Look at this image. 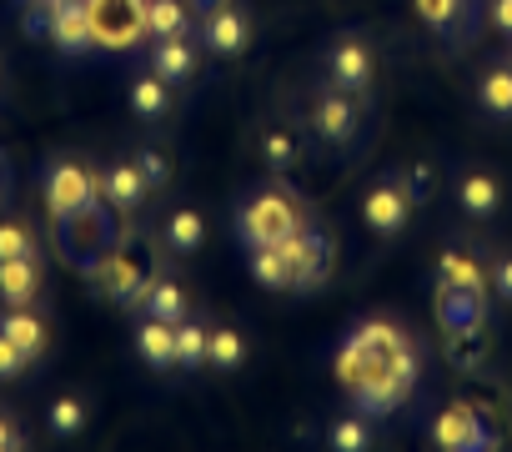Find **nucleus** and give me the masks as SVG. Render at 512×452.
I'll return each mask as SVG.
<instances>
[{"mask_svg": "<svg viewBox=\"0 0 512 452\" xmlns=\"http://www.w3.org/2000/svg\"><path fill=\"white\" fill-rule=\"evenodd\" d=\"M51 226H56V252L81 277H91L111 252H121V226L111 221V201H96V206L71 211V216H51Z\"/></svg>", "mask_w": 512, "mask_h": 452, "instance_id": "obj_1", "label": "nucleus"}, {"mask_svg": "<svg viewBox=\"0 0 512 452\" xmlns=\"http://www.w3.org/2000/svg\"><path fill=\"white\" fill-rule=\"evenodd\" d=\"M302 221H307V216H302L297 196H292L282 181H272V186L251 191V196L236 206V242H241L246 252L277 247V242H287V237L297 232Z\"/></svg>", "mask_w": 512, "mask_h": 452, "instance_id": "obj_2", "label": "nucleus"}, {"mask_svg": "<svg viewBox=\"0 0 512 452\" xmlns=\"http://www.w3.org/2000/svg\"><path fill=\"white\" fill-rule=\"evenodd\" d=\"M41 196H46V211L51 216H71V211H86L101 196V171H91L81 156H51L41 166Z\"/></svg>", "mask_w": 512, "mask_h": 452, "instance_id": "obj_3", "label": "nucleus"}, {"mask_svg": "<svg viewBox=\"0 0 512 452\" xmlns=\"http://www.w3.org/2000/svg\"><path fill=\"white\" fill-rule=\"evenodd\" d=\"M282 257L292 262V292H322L332 282V267H337V242L327 226L317 221H302L287 242H277Z\"/></svg>", "mask_w": 512, "mask_h": 452, "instance_id": "obj_4", "label": "nucleus"}, {"mask_svg": "<svg viewBox=\"0 0 512 452\" xmlns=\"http://www.w3.org/2000/svg\"><path fill=\"white\" fill-rule=\"evenodd\" d=\"M96 51H131L146 36V0H86Z\"/></svg>", "mask_w": 512, "mask_h": 452, "instance_id": "obj_5", "label": "nucleus"}, {"mask_svg": "<svg viewBox=\"0 0 512 452\" xmlns=\"http://www.w3.org/2000/svg\"><path fill=\"white\" fill-rule=\"evenodd\" d=\"M312 126L332 151H352V141L362 136V101L327 81V91L312 96Z\"/></svg>", "mask_w": 512, "mask_h": 452, "instance_id": "obj_6", "label": "nucleus"}, {"mask_svg": "<svg viewBox=\"0 0 512 452\" xmlns=\"http://www.w3.org/2000/svg\"><path fill=\"white\" fill-rule=\"evenodd\" d=\"M322 71H327V81L332 86H342V91H352L357 101L372 91V76H377V61H372V46L362 41V36H337L332 46H327V56H322Z\"/></svg>", "mask_w": 512, "mask_h": 452, "instance_id": "obj_7", "label": "nucleus"}, {"mask_svg": "<svg viewBox=\"0 0 512 452\" xmlns=\"http://www.w3.org/2000/svg\"><path fill=\"white\" fill-rule=\"evenodd\" d=\"M432 442L442 452H477V447H497V432H487V422L472 402H447L432 417Z\"/></svg>", "mask_w": 512, "mask_h": 452, "instance_id": "obj_8", "label": "nucleus"}, {"mask_svg": "<svg viewBox=\"0 0 512 452\" xmlns=\"http://www.w3.org/2000/svg\"><path fill=\"white\" fill-rule=\"evenodd\" d=\"M362 221L372 226L377 237H387V242L407 232V221H412V201H407V191H402L397 171H392V176H382V181L362 196Z\"/></svg>", "mask_w": 512, "mask_h": 452, "instance_id": "obj_9", "label": "nucleus"}, {"mask_svg": "<svg viewBox=\"0 0 512 452\" xmlns=\"http://www.w3.org/2000/svg\"><path fill=\"white\" fill-rule=\"evenodd\" d=\"M196 31H201V46L211 56H226V61H236L251 46V16L241 6H231V0H226V6H216V11H201Z\"/></svg>", "mask_w": 512, "mask_h": 452, "instance_id": "obj_10", "label": "nucleus"}, {"mask_svg": "<svg viewBox=\"0 0 512 452\" xmlns=\"http://www.w3.org/2000/svg\"><path fill=\"white\" fill-rule=\"evenodd\" d=\"M136 317H161V322H186L191 317V297H186V287L176 282V277H166V272H146V282L136 287V297L126 302Z\"/></svg>", "mask_w": 512, "mask_h": 452, "instance_id": "obj_11", "label": "nucleus"}, {"mask_svg": "<svg viewBox=\"0 0 512 452\" xmlns=\"http://www.w3.org/2000/svg\"><path fill=\"white\" fill-rule=\"evenodd\" d=\"M412 6L427 21V31L447 46H467L477 36V0H412Z\"/></svg>", "mask_w": 512, "mask_h": 452, "instance_id": "obj_12", "label": "nucleus"}, {"mask_svg": "<svg viewBox=\"0 0 512 452\" xmlns=\"http://www.w3.org/2000/svg\"><path fill=\"white\" fill-rule=\"evenodd\" d=\"M66 61H81L96 51L91 41V11H86V0H61V6H51V36H46Z\"/></svg>", "mask_w": 512, "mask_h": 452, "instance_id": "obj_13", "label": "nucleus"}, {"mask_svg": "<svg viewBox=\"0 0 512 452\" xmlns=\"http://www.w3.org/2000/svg\"><path fill=\"white\" fill-rule=\"evenodd\" d=\"M101 196L111 201V211H121V216H136V211H141V201L151 196V186H146L141 166L126 156V161H111V166L101 171Z\"/></svg>", "mask_w": 512, "mask_h": 452, "instance_id": "obj_14", "label": "nucleus"}, {"mask_svg": "<svg viewBox=\"0 0 512 452\" xmlns=\"http://www.w3.org/2000/svg\"><path fill=\"white\" fill-rule=\"evenodd\" d=\"M437 322H442V332L482 327V322H487V292H472V287L437 282Z\"/></svg>", "mask_w": 512, "mask_h": 452, "instance_id": "obj_15", "label": "nucleus"}, {"mask_svg": "<svg viewBox=\"0 0 512 452\" xmlns=\"http://www.w3.org/2000/svg\"><path fill=\"white\" fill-rule=\"evenodd\" d=\"M151 71L161 76V81H171V86H191L196 81V71H201V56H196V46H191V36H166V41H151Z\"/></svg>", "mask_w": 512, "mask_h": 452, "instance_id": "obj_16", "label": "nucleus"}, {"mask_svg": "<svg viewBox=\"0 0 512 452\" xmlns=\"http://www.w3.org/2000/svg\"><path fill=\"white\" fill-rule=\"evenodd\" d=\"M86 282H91V287H96L106 302H121V307H126V302L136 297V287L146 282V272H141V262H131L126 252H111V257H106V262H101V267H96Z\"/></svg>", "mask_w": 512, "mask_h": 452, "instance_id": "obj_17", "label": "nucleus"}, {"mask_svg": "<svg viewBox=\"0 0 512 452\" xmlns=\"http://www.w3.org/2000/svg\"><path fill=\"white\" fill-rule=\"evenodd\" d=\"M457 206H462V216H472V221H492V216L502 211V186H497V176H492V171H462V176H457Z\"/></svg>", "mask_w": 512, "mask_h": 452, "instance_id": "obj_18", "label": "nucleus"}, {"mask_svg": "<svg viewBox=\"0 0 512 452\" xmlns=\"http://www.w3.org/2000/svg\"><path fill=\"white\" fill-rule=\"evenodd\" d=\"M136 357L151 372H171L176 367V327L161 317H136Z\"/></svg>", "mask_w": 512, "mask_h": 452, "instance_id": "obj_19", "label": "nucleus"}, {"mask_svg": "<svg viewBox=\"0 0 512 452\" xmlns=\"http://www.w3.org/2000/svg\"><path fill=\"white\" fill-rule=\"evenodd\" d=\"M0 337H11L16 347H26L36 362H41L46 347H51V327H46L31 307H0Z\"/></svg>", "mask_w": 512, "mask_h": 452, "instance_id": "obj_20", "label": "nucleus"}, {"mask_svg": "<svg viewBox=\"0 0 512 452\" xmlns=\"http://www.w3.org/2000/svg\"><path fill=\"white\" fill-rule=\"evenodd\" d=\"M126 101H131V111H136L141 121H166V116H171V81H161V76L146 66V71L131 76Z\"/></svg>", "mask_w": 512, "mask_h": 452, "instance_id": "obj_21", "label": "nucleus"}, {"mask_svg": "<svg viewBox=\"0 0 512 452\" xmlns=\"http://www.w3.org/2000/svg\"><path fill=\"white\" fill-rule=\"evenodd\" d=\"M36 297H41V262L36 257L0 262V302L6 307H31Z\"/></svg>", "mask_w": 512, "mask_h": 452, "instance_id": "obj_22", "label": "nucleus"}, {"mask_svg": "<svg viewBox=\"0 0 512 452\" xmlns=\"http://www.w3.org/2000/svg\"><path fill=\"white\" fill-rule=\"evenodd\" d=\"M477 106L492 121H512V61H497L477 81Z\"/></svg>", "mask_w": 512, "mask_h": 452, "instance_id": "obj_23", "label": "nucleus"}, {"mask_svg": "<svg viewBox=\"0 0 512 452\" xmlns=\"http://www.w3.org/2000/svg\"><path fill=\"white\" fill-rule=\"evenodd\" d=\"M161 242H166L171 257H191V252H201V242H206V221H201V211H191V206L171 211V216L161 221Z\"/></svg>", "mask_w": 512, "mask_h": 452, "instance_id": "obj_24", "label": "nucleus"}, {"mask_svg": "<svg viewBox=\"0 0 512 452\" xmlns=\"http://www.w3.org/2000/svg\"><path fill=\"white\" fill-rule=\"evenodd\" d=\"M437 282L472 287V292H487V287H492V282H487V272H482V262H477L472 252H462V247H447V252L437 257Z\"/></svg>", "mask_w": 512, "mask_h": 452, "instance_id": "obj_25", "label": "nucleus"}, {"mask_svg": "<svg viewBox=\"0 0 512 452\" xmlns=\"http://www.w3.org/2000/svg\"><path fill=\"white\" fill-rule=\"evenodd\" d=\"M191 31V6L186 0H146V36L166 41V36H186Z\"/></svg>", "mask_w": 512, "mask_h": 452, "instance_id": "obj_26", "label": "nucleus"}, {"mask_svg": "<svg viewBox=\"0 0 512 452\" xmlns=\"http://www.w3.org/2000/svg\"><path fill=\"white\" fill-rule=\"evenodd\" d=\"M86 422H91V407H86L81 397H71V392L51 397V407H46L51 437H76V432H86Z\"/></svg>", "mask_w": 512, "mask_h": 452, "instance_id": "obj_27", "label": "nucleus"}, {"mask_svg": "<svg viewBox=\"0 0 512 452\" xmlns=\"http://www.w3.org/2000/svg\"><path fill=\"white\" fill-rule=\"evenodd\" d=\"M206 342H211V327H201L196 317L176 322V367L201 372L206 367Z\"/></svg>", "mask_w": 512, "mask_h": 452, "instance_id": "obj_28", "label": "nucleus"}, {"mask_svg": "<svg viewBox=\"0 0 512 452\" xmlns=\"http://www.w3.org/2000/svg\"><path fill=\"white\" fill-rule=\"evenodd\" d=\"M447 362L457 372H472L487 362V332L482 327H462V332H447Z\"/></svg>", "mask_w": 512, "mask_h": 452, "instance_id": "obj_29", "label": "nucleus"}, {"mask_svg": "<svg viewBox=\"0 0 512 452\" xmlns=\"http://www.w3.org/2000/svg\"><path fill=\"white\" fill-rule=\"evenodd\" d=\"M251 277L272 287V292H292V262L282 257V247H256L251 252Z\"/></svg>", "mask_w": 512, "mask_h": 452, "instance_id": "obj_30", "label": "nucleus"}, {"mask_svg": "<svg viewBox=\"0 0 512 452\" xmlns=\"http://www.w3.org/2000/svg\"><path fill=\"white\" fill-rule=\"evenodd\" d=\"M397 181H402V191H407L412 211H417V206H432V196H437V166H432V161L412 156V161L397 171Z\"/></svg>", "mask_w": 512, "mask_h": 452, "instance_id": "obj_31", "label": "nucleus"}, {"mask_svg": "<svg viewBox=\"0 0 512 452\" xmlns=\"http://www.w3.org/2000/svg\"><path fill=\"white\" fill-rule=\"evenodd\" d=\"M372 357H377V352L347 332V337H342V347H337V357H332V372H337V382H342V387H357V382H362V372L372 367Z\"/></svg>", "mask_w": 512, "mask_h": 452, "instance_id": "obj_32", "label": "nucleus"}, {"mask_svg": "<svg viewBox=\"0 0 512 452\" xmlns=\"http://www.w3.org/2000/svg\"><path fill=\"white\" fill-rule=\"evenodd\" d=\"M241 362H246V337L231 332V327H216L211 342H206V367H216V372H236Z\"/></svg>", "mask_w": 512, "mask_h": 452, "instance_id": "obj_33", "label": "nucleus"}, {"mask_svg": "<svg viewBox=\"0 0 512 452\" xmlns=\"http://www.w3.org/2000/svg\"><path fill=\"white\" fill-rule=\"evenodd\" d=\"M297 156H302V146H297V136L292 131H282V126H267L262 131V161L282 176V171H292L297 166Z\"/></svg>", "mask_w": 512, "mask_h": 452, "instance_id": "obj_34", "label": "nucleus"}, {"mask_svg": "<svg viewBox=\"0 0 512 452\" xmlns=\"http://www.w3.org/2000/svg\"><path fill=\"white\" fill-rule=\"evenodd\" d=\"M352 337H357V342H367L372 352H392L407 332H402V327H392L387 317H362V322L352 327Z\"/></svg>", "mask_w": 512, "mask_h": 452, "instance_id": "obj_35", "label": "nucleus"}, {"mask_svg": "<svg viewBox=\"0 0 512 452\" xmlns=\"http://www.w3.org/2000/svg\"><path fill=\"white\" fill-rule=\"evenodd\" d=\"M337 452H367L372 447V432H367V417L357 412V417H342V422H332V437H327Z\"/></svg>", "mask_w": 512, "mask_h": 452, "instance_id": "obj_36", "label": "nucleus"}, {"mask_svg": "<svg viewBox=\"0 0 512 452\" xmlns=\"http://www.w3.org/2000/svg\"><path fill=\"white\" fill-rule=\"evenodd\" d=\"M16 257H36V237L21 221H0V262H16Z\"/></svg>", "mask_w": 512, "mask_h": 452, "instance_id": "obj_37", "label": "nucleus"}, {"mask_svg": "<svg viewBox=\"0 0 512 452\" xmlns=\"http://www.w3.org/2000/svg\"><path fill=\"white\" fill-rule=\"evenodd\" d=\"M131 161L141 166V176H146V186H151V191L171 186V161H166V151H156V146H141Z\"/></svg>", "mask_w": 512, "mask_h": 452, "instance_id": "obj_38", "label": "nucleus"}, {"mask_svg": "<svg viewBox=\"0 0 512 452\" xmlns=\"http://www.w3.org/2000/svg\"><path fill=\"white\" fill-rule=\"evenodd\" d=\"M31 352L26 347H16L11 337H0V382H16V377H26L31 372Z\"/></svg>", "mask_w": 512, "mask_h": 452, "instance_id": "obj_39", "label": "nucleus"}, {"mask_svg": "<svg viewBox=\"0 0 512 452\" xmlns=\"http://www.w3.org/2000/svg\"><path fill=\"white\" fill-rule=\"evenodd\" d=\"M21 447H31V437L16 427L11 412H0V452H21Z\"/></svg>", "mask_w": 512, "mask_h": 452, "instance_id": "obj_40", "label": "nucleus"}, {"mask_svg": "<svg viewBox=\"0 0 512 452\" xmlns=\"http://www.w3.org/2000/svg\"><path fill=\"white\" fill-rule=\"evenodd\" d=\"M492 292H497L502 302H512V257L492 262Z\"/></svg>", "mask_w": 512, "mask_h": 452, "instance_id": "obj_41", "label": "nucleus"}, {"mask_svg": "<svg viewBox=\"0 0 512 452\" xmlns=\"http://www.w3.org/2000/svg\"><path fill=\"white\" fill-rule=\"evenodd\" d=\"M487 21H492V26H497V31L512 41V0H487Z\"/></svg>", "mask_w": 512, "mask_h": 452, "instance_id": "obj_42", "label": "nucleus"}, {"mask_svg": "<svg viewBox=\"0 0 512 452\" xmlns=\"http://www.w3.org/2000/svg\"><path fill=\"white\" fill-rule=\"evenodd\" d=\"M11 196V161H6V151H0V201Z\"/></svg>", "mask_w": 512, "mask_h": 452, "instance_id": "obj_43", "label": "nucleus"}, {"mask_svg": "<svg viewBox=\"0 0 512 452\" xmlns=\"http://www.w3.org/2000/svg\"><path fill=\"white\" fill-rule=\"evenodd\" d=\"M16 6H31V0H16Z\"/></svg>", "mask_w": 512, "mask_h": 452, "instance_id": "obj_44", "label": "nucleus"}, {"mask_svg": "<svg viewBox=\"0 0 512 452\" xmlns=\"http://www.w3.org/2000/svg\"><path fill=\"white\" fill-rule=\"evenodd\" d=\"M46 6H61V0H46Z\"/></svg>", "mask_w": 512, "mask_h": 452, "instance_id": "obj_45", "label": "nucleus"}]
</instances>
